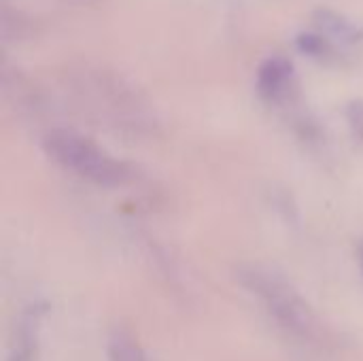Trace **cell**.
Returning a JSON list of instances; mask_svg holds the SVG:
<instances>
[{
    "mask_svg": "<svg viewBox=\"0 0 363 361\" xmlns=\"http://www.w3.org/2000/svg\"><path fill=\"white\" fill-rule=\"evenodd\" d=\"M64 81L77 104L98 123L132 136L155 132L157 117L149 100L117 70L104 64L81 62L66 70Z\"/></svg>",
    "mask_w": 363,
    "mask_h": 361,
    "instance_id": "6da1fadb",
    "label": "cell"
},
{
    "mask_svg": "<svg viewBox=\"0 0 363 361\" xmlns=\"http://www.w3.org/2000/svg\"><path fill=\"white\" fill-rule=\"evenodd\" d=\"M238 277L240 283L266 306V311L296 338L311 345H323L328 340V330L313 306L283 277L257 266L240 270Z\"/></svg>",
    "mask_w": 363,
    "mask_h": 361,
    "instance_id": "7a4b0ae2",
    "label": "cell"
},
{
    "mask_svg": "<svg viewBox=\"0 0 363 361\" xmlns=\"http://www.w3.org/2000/svg\"><path fill=\"white\" fill-rule=\"evenodd\" d=\"M45 151L64 170L100 187H121L132 179V170L123 162L72 130H51L45 136Z\"/></svg>",
    "mask_w": 363,
    "mask_h": 361,
    "instance_id": "3957f363",
    "label": "cell"
},
{
    "mask_svg": "<svg viewBox=\"0 0 363 361\" xmlns=\"http://www.w3.org/2000/svg\"><path fill=\"white\" fill-rule=\"evenodd\" d=\"M313 21L317 28L315 34L321 36V40L328 45L332 55L347 53V51L355 49L363 40V30L355 21H351L349 17H345L340 13H334L330 9H319L315 13Z\"/></svg>",
    "mask_w": 363,
    "mask_h": 361,
    "instance_id": "277c9868",
    "label": "cell"
},
{
    "mask_svg": "<svg viewBox=\"0 0 363 361\" xmlns=\"http://www.w3.org/2000/svg\"><path fill=\"white\" fill-rule=\"evenodd\" d=\"M296 89V70L289 60L274 55L268 57L257 70V91L268 102H285Z\"/></svg>",
    "mask_w": 363,
    "mask_h": 361,
    "instance_id": "5b68a950",
    "label": "cell"
},
{
    "mask_svg": "<svg viewBox=\"0 0 363 361\" xmlns=\"http://www.w3.org/2000/svg\"><path fill=\"white\" fill-rule=\"evenodd\" d=\"M106 353L111 361H149L138 340L121 328L111 332L106 343Z\"/></svg>",
    "mask_w": 363,
    "mask_h": 361,
    "instance_id": "8992f818",
    "label": "cell"
},
{
    "mask_svg": "<svg viewBox=\"0 0 363 361\" xmlns=\"http://www.w3.org/2000/svg\"><path fill=\"white\" fill-rule=\"evenodd\" d=\"M26 36H32V21L21 11H15L4 2L2 4V38L23 40Z\"/></svg>",
    "mask_w": 363,
    "mask_h": 361,
    "instance_id": "52a82bcc",
    "label": "cell"
},
{
    "mask_svg": "<svg viewBox=\"0 0 363 361\" xmlns=\"http://www.w3.org/2000/svg\"><path fill=\"white\" fill-rule=\"evenodd\" d=\"M359 262H362V268H363V245H362V249H359Z\"/></svg>",
    "mask_w": 363,
    "mask_h": 361,
    "instance_id": "ba28073f",
    "label": "cell"
},
{
    "mask_svg": "<svg viewBox=\"0 0 363 361\" xmlns=\"http://www.w3.org/2000/svg\"><path fill=\"white\" fill-rule=\"evenodd\" d=\"M66 2H68V0H66ZM72 2H79V4H87L89 0H72Z\"/></svg>",
    "mask_w": 363,
    "mask_h": 361,
    "instance_id": "9c48e42d",
    "label": "cell"
}]
</instances>
